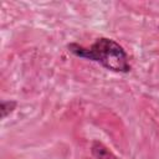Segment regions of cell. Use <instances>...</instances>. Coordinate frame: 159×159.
<instances>
[{
	"mask_svg": "<svg viewBox=\"0 0 159 159\" xmlns=\"http://www.w3.org/2000/svg\"><path fill=\"white\" fill-rule=\"evenodd\" d=\"M91 153L94 159H118L117 155L109 150L102 142L93 140L91 145Z\"/></svg>",
	"mask_w": 159,
	"mask_h": 159,
	"instance_id": "7a4b0ae2",
	"label": "cell"
},
{
	"mask_svg": "<svg viewBox=\"0 0 159 159\" xmlns=\"http://www.w3.org/2000/svg\"><path fill=\"white\" fill-rule=\"evenodd\" d=\"M67 51L76 57L97 62L112 72L127 73L132 68L125 50L118 42L108 37L97 39L89 47L71 42L67 45Z\"/></svg>",
	"mask_w": 159,
	"mask_h": 159,
	"instance_id": "6da1fadb",
	"label": "cell"
},
{
	"mask_svg": "<svg viewBox=\"0 0 159 159\" xmlns=\"http://www.w3.org/2000/svg\"><path fill=\"white\" fill-rule=\"evenodd\" d=\"M17 102L16 101H2L0 103V112H1V118H6L10 113L14 112V109L16 108Z\"/></svg>",
	"mask_w": 159,
	"mask_h": 159,
	"instance_id": "3957f363",
	"label": "cell"
}]
</instances>
